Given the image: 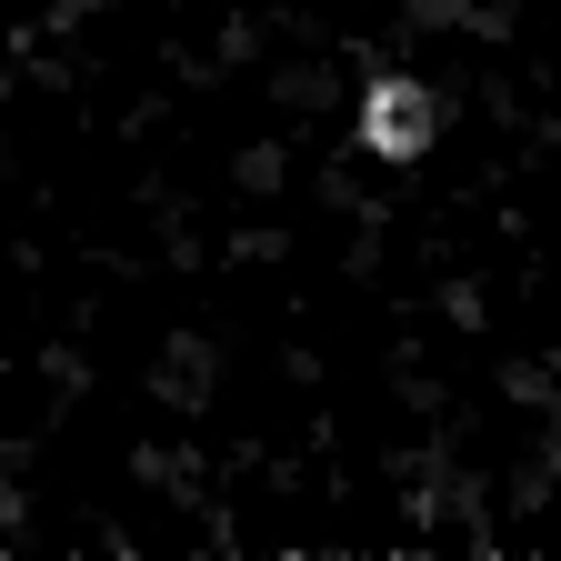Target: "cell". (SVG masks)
<instances>
[{
    "label": "cell",
    "mask_w": 561,
    "mask_h": 561,
    "mask_svg": "<svg viewBox=\"0 0 561 561\" xmlns=\"http://www.w3.org/2000/svg\"><path fill=\"white\" fill-rule=\"evenodd\" d=\"M432 130H442V101L421 91V81H371L362 91V151H381V161H421L432 151Z\"/></svg>",
    "instance_id": "obj_1"
}]
</instances>
